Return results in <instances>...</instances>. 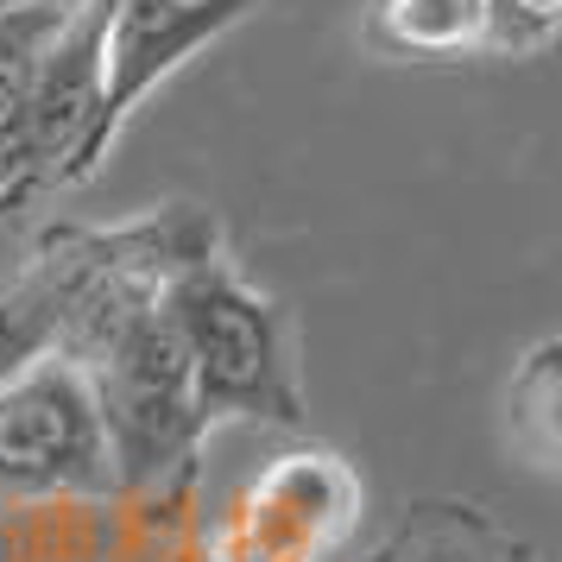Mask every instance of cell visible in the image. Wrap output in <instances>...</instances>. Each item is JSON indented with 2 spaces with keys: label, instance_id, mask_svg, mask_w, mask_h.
<instances>
[{
  "label": "cell",
  "instance_id": "5b68a950",
  "mask_svg": "<svg viewBox=\"0 0 562 562\" xmlns=\"http://www.w3.org/2000/svg\"><path fill=\"white\" fill-rule=\"evenodd\" d=\"M114 493L102 417L70 360H38L0 385V499Z\"/></svg>",
  "mask_w": 562,
  "mask_h": 562
},
{
  "label": "cell",
  "instance_id": "ba28073f",
  "mask_svg": "<svg viewBox=\"0 0 562 562\" xmlns=\"http://www.w3.org/2000/svg\"><path fill=\"white\" fill-rule=\"evenodd\" d=\"M360 45L385 64L486 57V0H367Z\"/></svg>",
  "mask_w": 562,
  "mask_h": 562
},
{
  "label": "cell",
  "instance_id": "9c48e42d",
  "mask_svg": "<svg viewBox=\"0 0 562 562\" xmlns=\"http://www.w3.org/2000/svg\"><path fill=\"white\" fill-rule=\"evenodd\" d=\"M70 0H26L0 7V222H20V127H26V89L38 52L57 32Z\"/></svg>",
  "mask_w": 562,
  "mask_h": 562
},
{
  "label": "cell",
  "instance_id": "3957f363",
  "mask_svg": "<svg viewBox=\"0 0 562 562\" xmlns=\"http://www.w3.org/2000/svg\"><path fill=\"white\" fill-rule=\"evenodd\" d=\"M70 367L82 373L95 417H102L114 493H178L196 481L215 430L196 411L190 360H183V341L158 291L108 310L77 341Z\"/></svg>",
  "mask_w": 562,
  "mask_h": 562
},
{
  "label": "cell",
  "instance_id": "8992f818",
  "mask_svg": "<svg viewBox=\"0 0 562 562\" xmlns=\"http://www.w3.org/2000/svg\"><path fill=\"white\" fill-rule=\"evenodd\" d=\"M259 0H114L102 32V102L89 127V178L102 171L133 114L178 77L190 57L222 45Z\"/></svg>",
  "mask_w": 562,
  "mask_h": 562
},
{
  "label": "cell",
  "instance_id": "7c38bea8",
  "mask_svg": "<svg viewBox=\"0 0 562 562\" xmlns=\"http://www.w3.org/2000/svg\"><path fill=\"white\" fill-rule=\"evenodd\" d=\"M0 7H26V0H0Z\"/></svg>",
  "mask_w": 562,
  "mask_h": 562
},
{
  "label": "cell",
  "instance_id": "277c9868",
  "mask_svg": "<svg viewBox=\"0 0 562 562\" xmlns=\"http://www.w3.org/2000/svg\"><path fill=\"white\" fill-rule=\"evenodd\" d=\"M367 481L329 442H291L266 456L215 506L190 562H335L360 537Z\"/></svg>",
  "mask_w": 562,
  "mask_h": 562
},
{
  "label": "cell",
  "instance_id": "6da1fadb",
  "mask_svg": "<svg viewBox=\"0 0 562 562\" xmlns=\"http://www.w3.org/2000/svg\"><path fill=\"white\" fill-rule=\"evenodd\" d=\"M209 254H222V222L203 203H158L127 222H45L0 284V385L38 360H70L108 310L165 291Z\"/></svg>",
  "mask_w": 562,
  "mask_h": 562
},
{
  "label": "cell",
  "instance_id": "8fae6325",
  "mask_svg": "<svg viewBox=\"0 0 562 562\" xmlns=\"http://www.w3.org/2000/svg\"><path fill=\"white\" fill-rule=\"evenodd\" d=\"M562 32V0H486V57H543Z\"/></svg>",
  "mask_w": 562,
  "mask_h": 562
},
{
  "label": "cell",
  "instance_id": "52a82bcc",
  "mask_svg": "<svg viewBox=\"0 0 562 562\" xmlns=\"http://www.w3.org/2000/svg\"><path fill=\"white\" fill-rule=\"evenodd\" d=\"M360 562H543V550L474 499H411Z\"/></svg>",
  "mask_w": 562,
  "mask_h": 562
},
{
  "label": "cell",
  "instance_id": "30bf717a",
  "mask_svg": "<svg viewBox=\"0 0 562 562\" xmlns=\"http://www.w3.org/2000/svg\"><path fill=\"white\" fill-rule=\"evenodd\" d=\"M557 341L543 335L531 355H518L512 367V385H506V417H512V442L550 474L557 468V442H562V424H557Z\"/></svg>",
  "mask_w": 562,
  "mask_h": 562
},
{
  "label": "cell",
  "instance_id": "7a4b0ae2",
  "mask_svg": "<svg viewBox=\"0 0 562 562\" xmlns=\"http://www.w3.org/2000/svg\"><path fill=\"white\" fill-rule=\"evenodd\" d=\"M158 304L183 341L196 411L209 430H222V424H259V430L284 436L310 430L297 323L266 284H254L234 266L228 247L183 266L158 291Z\"/></svg>",
  "mask_w": 562,
  "mask_h": 562
}]
</instances>
